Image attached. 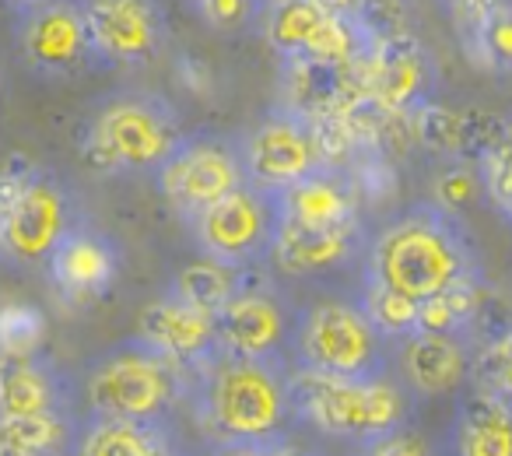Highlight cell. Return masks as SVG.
I'll list each match as a JSON object with an SVG mask.
<instances>
[{
    "mask_svg": "<svg viewBox=\"0 0 512 456\" xmlns=\"http://www.w3.org/2000/svg\"><path fill=\"white\" fill-rule=\"evenodd\" d=\"M281 211H285V221H292V225H341V221H351L362 214V190H358V179L344 165L334 162L316 169L313 176L299 179L295 186H288L281 193Z\"/></svg>",
    "mask_w": 512,
    "mask_h": 456,
    "instance_id": "7402d4cb",
    "label": "cell"
},
{
    "mask_svg": "<svg viewBox=\"0 0 512 456\" xmlns=\"http://www.w3.org/2000/svg\"><path fill=\"white\" fill-rule=\"evenodd\" d=\"M281 221H285L281 193L242 183L239 190L221 197L186 225L207 260L232 267V271H260V267H271L274 260Z\"/></svg>",
    "mask_w": 512,
    "mask_h": 456,
    "instance_id": "ba28073f",
    "label": "cell"
},
{
    "mask_svg": "<svg viewBox=\"0 0 512 456\" xmlns=\"http://www.w3.org/2000/svg\"><path fill=\"white\" fill-rule=\"evenodd\" d=\"M358 299H362L365 313L369 320L390 337L393 344L404 341V337L418 334V313H421V302L407 299L400 292H390L386 285L379 281L362 278V288H358Z\"/></svg>",
    "mask_w": 512,
    "mask_h": 456,
    "instance_id": "484cf974",
    "label": "cell"
},
{
    "mask_svg": "<svg viewBox=\"0 0 512 456\" xmlns=\"http://www.w3.org/2000/svg\"><path fill=\"white\" fill-rule=\"evenodd\" d=\"M239 144L249 183L271 193H285L288 186L313 176L316 169L334 165L327 123L285 102H274L246 130H239Z\"/></svg>",
    "mask_w": 512,
    "mask_h": 456,
    "instance_id": "9c48e42d",
    "label": "cell"
},
{
    "mask_svg": "<svg viewBox=\"0 0 512 456\" xmlns=\"http://www.w3.org/2000/svg\"><path fill=\"white\" fill-rule=\"evenodd\" d=\"M15 50L29 74L43 81H71L102 71L88 32L85 0H50L15 15Z\"/></svg>",
    "mask_w": 512,
    "mask_h": 456,
    "instance_id": "7c38bea8",
    "label": "cell"
},
{
    "mask_svg": "<svg viewBox=\"0 0 512 456\" xmlns=\"http://www.w3.org/2000/svg\"><path fill=\"white\" fill-rule=\"evenodd\" d=\"M362 278L414 302H428L463 281L481 278V260L460 214L435 200H418L372 232Z\"/></svg>",
    "mask_w": 512,
    "mask_h": 456,
    "instance_id": "7a4b0ae2",
    "label": "cell"
},
{
    "mask_svg": "<svg viewBox=\"0 0 512 456\" xmlns=\"http://www.w3.org/2000/svg\"><path fill=\"white\" fill-rule=\"evenodd\" d=\"M470 383L484 386V390L498 393L505 404H512V323L477 348Z\"/></svg>",
    "mask_w": 512,
    "mask_h": 456,
    "instance_id": "f1b7e54d",
    "label": "cell"
},
{
    "mask_svg": "<svg viewBox=\"0 0 512 456\" xmlns=\"http://www.w3.org/2000/svg\"><path fill=\"white\" fill-rule=\"evenodd\" d=\"M369 225L365 218L341 221V225L309 228L281 221V236L274 246L271 271L285 281H327L344 271H365V253H369Z\"/></svg>",
    "mask_w": 512,
    "mask_h": 456,
    "instance_id": "9a60e30c",
    "label": "cell"
},
{
    "mask_svg": "<svg viewBox=\"0 0 512 456\" xmlns=\"http://www.w3.org/2000/svg\"><path fill=\"white\" fill-rule=\"evenodd\" d=\"M292 369L376 379L393 372V341L369 320L358 295H316L302 302Z\"/></svg>",
    "mask_w": 512,
    "mask_h": 456,
    "instance_id": "52a82bcc",
    "label": "cell"
},
{
    "mask_svg": "<svg viewBox=\"0 0 512 456\" xmlns=\"http://www.w3.org/2000/svg\"><path fill=\"white\" fill-rule=\"evenodd\" d=\"M365 99L390 116H414L435 102V57L418 36H400L376 43V50L358 64Z\"/></svg>",
    "mask_w": 512,
    "mask_h": 456,
    "instance_id": "2e32d148",
    "label": "cell"
},
{
    "mask_svg": "<svg viewBox=\"0 0 512 456\" xmlns=\"http://www.w3.org/2000/svg\"><path fill=\"white\" fill-rule=\"evenodd\" d=\"M267 446H218V442H200L190 446V456H264Z\"/></svg>",
    "mask_w": 512,
    "mask_h": 456,
    "instance_id": "8d00e7d4",
    "label": "cell"
},
{
    "mask_svg": "<svg viewBox=\"0 0 512 456\" xmlns=\"http://www.w3.org/2000/svg\"><path fill=\"white\" fill-rule=\"evenodd\" d=\"M242 281V271H232V267H221L214 260H200V264H186L172 274L169 281V292L179 295L183 302L197 309H207V313L218 316L221 306L235 295Z\"/></svg>",
    "mask_w": 512,
    "mask_h": 456,
    "instance_id": "d4e9b609",
    "label": "cell"
},
{
    "mask_svg": "<svg viewBox=\"0 0 512 456\" xmlns=\"http://www.w3.org/2000/svg\"><path fill=\"white\" fill-rule=\"evenodd\" d=\"M355 18L372 43H386V39L414 36L411 32V15H407L404 0H358Z\"/></svg>",
    "mask_w": 512,
    "mask_h": 456,
    "instance_id": "d6a6232c",
    "label": "cell"
},
{
    "mask_svg": "<svg viewBox=\"0 0 512 456\" xmlns=\"http://www.w3.org/2000/svg\"><path fill=\"white\" fill-rule=\"evenodd\" d=\"M190 11L214 32H249L267 22L271 0H186Z\"/></svg>",
    "mask_w": 512,
    "mask_h": 456,
    "instance_id": "f546056e",
    "label": "cell"
},
{
    "mask_svg": "<svg viewBox=\"0 0 512 456\" xmlns=\"http://www.w3.org/2000/svg\"><path fill=\"white\" fill-rule=\"evenodd\" d=\"M302 302L281 285L271 267L242 271L232 299L218 313V351L239 358L292 362V341Z\"/></svg>",
    "mask_w": 512,
    "mask_h": 456,
    "instance_id": "30bf717a",
    "label": "cell"
},
{
    "mask_svg": "<svg viewBox=\"0 0 512 456\" xmlns=\"http://www.w3.org/2000/svg\"><path fill=\"white\" fill-rule=\"evenodd\" d=\"M151 183L179 218L193 221L200 211L249 183L239 134H218V130L183 134L172 155L158 165Z\"/></svg>",
    "mask_w": 512,
    "mask_h": 456,
    "instance_id": "8fae6325",
    "label": "cell"
},
{
    "mask_svg": "<svg viewBox=\"0 0 512 456\" xmlns=\"http://www.w3.org/2000/svg\"><path fill=\"white\" fill-rule=\"evenodd\" d=\"M193 369L144 337H123L88 362L81 376L85 414L95 418L162 421L176 418L190 400Z\"/></svg>",
    "mask_w": 512,
    "mask_h": 456,
    "instance_id": "3957f363",
    "label": "cell"
},
{
    "mask_svg": "<svg viewBox=\"0 0 512 456\" xmlns=\"http://www.w3.org/2000/svg\"><path fill=\"white\" fill-rule=\"evenodd\" d=\"M46 281L71 306H88L113 288L120 274V246L92 221H81L46 264Z\"/></svg>",
    "mask_w": 512,
    "mask_h": 456,
    "instance_id": "ac0fdd59",
    "label": "cell"
},
{
    "mask_svg": "<svg viewBox=\"0 0 512 456\" xmlns=\"http://www.w3.org/2000/svg\"><path fill=\"white\" fill-rule=\"evenodd\" d=\"M351 456H435V453L425 435L411 432V428H400V432L386 435V439H376L369 446L355 449Z\"/></svg>",
    "mask_w": 512,
    "mask_h": 456,
    "instance_id": "e575fe53",
    "label": "cell"
},
{
    "mask_svg": "<svg viewBox=\"0 0 512 456\" xmlns=\"http://www.w3.org/2000/svg\"><path fill=\"white\" fill-rule=\"evenodd\" d=\"M484 193V179L477 162H467V158H449L446 169L435 176V204L446 207V211L460 214L463 207H470L477 197Z\"/></svg>",
    "mask_w": 512,
    "mask_h": 456,
    "instance_id": "1f68e13d",
    "label": "cell"
},
{
    "mask_svg": "<svg viewBox=\"0 0 512 456\" xmlns=\"http://www.w3.org/2000/svg\"><path fill=\"white\" fill-rule=\"evenodd\" d=\"M449 446L453 456H512V404L470 383L456 400Z\"/></svg>",
    "mask_w": 512,
    "mask_h": 456,
    "instance_id": "603a6c76",
    "label": "cell"
},
{
    "mask_svg": "<svg viewBox=\"0 0 512 456\" xmlns=\"http://www.w3.org/2000/svg\"><path fill=\"white\" fill-rule=\"evenodd\" d=\"M323 11H330V15H344V18H351L355 15V8H358V0H316Z\"/></svg>",
    "mask_w": 512,
    "mask_h": 456,
    "instance_id": "74e56055",
    "label": "cell"
},
{
    "mask_svg": "<svg viewBox=\"0 0 512 456\" xmlns=\"http://www.w3.org/2000/svg\"><path fill=\"white\" fill-rule=\"evenodd\" d=\"M85 15L102 71L148 67L169 50L172 25L162 0H85Z\"/></svg>",
    "mask_w": 512,
    "mask_h": 456,
    "instance_id": "5bb4252c",
    "label": "cell"
},
{
    "mask_svg": "<svg viewBox=\"0 0 512 456\" xmlns=\"http://www.w3.org/2000/svg\"><path fill=\"white\" fill-rule=\"evenodd\" d=\"M183 116L165 95L123 88L99 102L81 130L88 165L113 176H155L158 165L183 141Z\"/></svg>",
    "mask_w": 512,
    "mask_h": 456,
    "instance_id": "5b68a950",
    "label": "cell"
},
{
    "mask_svg": "<svg viewBox=\"0 0 512 456\" xmlns=\"http://www.w3.org/2000/svg\"><path fill=\"white\" fill-rule=\"evenodd\" d=\"M85 221L71 183L43 165H15L0 176V260L18 271H46L57 246Z\"/></svg>",
    "mask_w": 512,
    "mask_h": 456,
    "instance_id": "8992f818",
    "label": "cell"
},
{
    "mask_svg": "<svg viewBox=\"0 0 512 456\" xmlns=\"http://www.w3.org/2000/svg\"><path fill=\"white\" fill-rule=\"evenodd\" d=\"M292 411L299 425L320 432L323 439L362 449L407 428L414 393L400 383L397 372L376 379H348L292 369Z\"/></svg>",
    "mask_w": 512,
    "mask_h": 456,
    "instance_id": "277c9868",
    "label": "cell"
},
{
    "mask_svg": "<svg viewBox=\"0 0 512 456\" xmlns=\"http://www.w3.org/2000/svg\"><path fill=\"white\" fill-rule=\"evenodd\" d=\"M137 337L155 344L176 362L197 369L211 355H218V316L183 302L165 288L158 299H151L137 316Z\"/></svg>",
    "mask_w": 512,
    "mask_h": 456,
    "instance_id": "ffe728a7",
    "label": "cell"
},
{
    "mask_svg": "<svg viewBox=\"0 0 512 456\" xmlns=\"http://www.w3.org/2000/svg\"><path fill=\"white\" fill-rule=\"evenodd\" d=\"M186 411L204 442L274 446L292 439V362L281 358L211 355L193 369Z\"/></svg>",
    "mask_w": 512,
    "mask_h": 456,
    "instance_id": "6da1fadb",
    "label": "cell"
},
{
    "mask_svg": "<svg viewBox=\"0 0 512 456\" xmlns=\"http://www.w3.org/2000/svg\"><path fill=\"white\" fill-rule=\"evenodd\" d=\"M477 344L463 334H418L393 344V372L414 393V400L446 397L470 386Z\"/></svg>",
    "mask_w": 512,
    "mask_h": 456,
    "instance_id": "e0dca14e",
    "label": "cell"
},
{
    "mask_svg": "<svg viewBox=\"0 0 512 456\" xmlns=\"http://www.w3.org/2000/svg\"><path fill=\"white\" fill-rule=\"evenodd\" d=\"M0 95H4V74H0Z\"/></svg>",
    "mask_w": 512,
    "mask_h": 456,
    "instance_id": "ab89813d",
    "label": "cell"
},
{
    "mask_svg": "<svg viewBox=\"0 0 512 456\" xmlns=\"http://www.w3.org/2000/svg\"><path fill=\"white\" fill-rule=\"evenodd\" d=\"M467 50L488 71L512 74V0H498L484 15V22L467 39Z\"/></svg>",
    "mask_w": 512,
    "mask_h": 456,
    "instance_id": "4316f807",
    "label": "cell"
},
{
    "mask_svg": "<svg viewBox=\"0 0 512 456\" xmlns=\"http://www.w3.org/2000/svg\"><path fill=\"white\" fill-rule=\"evenodd\" d=\"M71 456H190L176 421H130L85 414Z\"/></svg>",
    "mask_w": 512,
    "mask_h": 456,
    "instance_id": "44dd1931",
    "label": "cell"
},
{
    "mask_svg": "<svg viewBox=\"0 0 512 456\" xmlns=\"http://www.w3.org/2000/svg\"><path fill=\"white\" fill-rule=\"evenodd\" d=\"M81 386L43 351L0 355V418L29 414H78Z\"/></svg>",
    "mask_w": 512,
    "mask_h": 456,
    "instance_id": "d6986e66",
    "label": "cell"
},
{
    "mask_svg": "<svg viewBox=\"0 0 512 456\" xmlns=\"http://www.w3.org/2000/svg\"><path fill=\"white\" fill-rule=\"evenodd\" d=\"M81 414L0 418V456H71Z\"/></svg>",
    "mask_w": 512,
    "mask_h": 456,
    "instance_id": "cb8c5ba5",
    "label": "cell"
},
{
    "mask_svg": "<svg viewBox=\"0 0 512 456\" xmlns=\"http://www.w3.org/2000/svg\"><path fill=\"white\" fill-rule=\"evenodd\" d=\"M46 334V320L39 309L8 302L0 306V355H29L39 351Z\"/></svg>",
    "mask_w": 512,
    "mask_h": 456,
    "instance_id": "4dcf8cb0",
    "label": "cell"
},
{
    "mask_svg": "<svg viewBox=\"0 0 512 456\" xmlns=\"http://www.w3.org/2000/svg\"><path fill=\"white\" fill-rule=\"evenodd\" d=\"M11 8V15H18V11H29V8H39V4H50V0H4Z\"/></svg>",
    "mask_w": 512,
    "mask_h": 456,
    "instance_id": "f35d334b",
    "label": "cell"
},
{
    "mask_svg": "<svg viewBox=\"0 0 512 456\" xmlns=\"http://www.w3.org/2000/svg\"><path fill=\"white\" fill-rule=\"evenodd\" d=\"M442 4H446V11L453 15V25H456V32H460V39L467 43V39L474 36L477 25L484 22V15L495 8L498 0H442Z\"/></svg>",
    "mask_w": 512,
    "mask_h": 456,
    "instance_id": "d590c367",
    "label": "cell"
},
{
    "mask_svg": "<svg viewBox=\"0 0 512 456\" xmlns=\"http://www.w3.org/2000/svg\"><path fill=\"white\" fill-rule=\"evenodd\" d=\"M267 39L281 60H313L330 67H358L376 50L355 18L330 15L316 0H271Z\"/></svg>",
    "mask_w": 512,
    "mask_h": 456,
    "instance_id": "4fadbf2b",
    "label": "cell"
},
{
    "mask_svg": "<svg viewBox=\"0 0 512 456\" xmlns=\"http://www.w3.org/2000/svg\"><path fill=\"white\" fill-rule=\"evenodd\" d=\"M477 169H481V179H484V193L495 200V207L512 214V130L502 144H495V148L477 162Z\"/></svg>",
    "mask_w": 512,
    "mask_h": 456,
    "instance_id": "836d02e7",
    "label": "cell"
},
{
    "mask_svg": "<svg viewBox=\"0 0 512 456\" xmlns=\"http://www.w3.org/2000/svg\"><path fill=\"white\" fill-rule=\"evenodd\" d=\"M414 137L425 144L428 151L442 158H460V141H463V113L460 109L439 106V102H428L425 109L411 116Z\"/></svg>",
    "mask_w": 512,
    "mask_h": 456,
    "instance_id": "83f0119b",
    "label": "cell"
}]
</instances>
